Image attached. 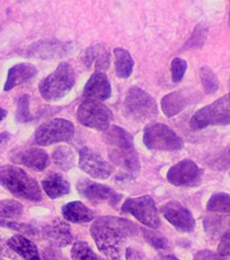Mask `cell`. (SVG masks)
Returning a JSON list of instances; mask_svg holds the SVG:
<instances>
[{
    "mask_svg": "<svg viewBox=\"0 0 230 260\" xmlns=\"http://www.w3.org/2000/svg\"><path fill=\"white\" fill-rule=\"evenodd\" d=\"M90 232L98 250L111 260H121L127 242L137 234V228L127 219L104 216L92 223Z\"/></svg>",
    "mask_w": 230,
    "mask_h": 260,
    "instance_id": "6da1fadb",
    "label": "cell"
},
{
    "mask_svg": "<svg viewBox=\"0 0 230 260\" xmlns=\"http://www.w3.org/2000/svg\"><path fill=\"white\" fill-rule=\"evenodd\" d=\"M0 185L16 198L31 202L43 200V194L36 179L20 167L13 165L0 167Z\"/></svg>",
    "mask_w": 230,
    "mask_h": 260,
    "instance_id": "7a4b0ae2",
    "label": "cell"
},
{
    "mask_svg": "<svg viewBox=\"0 0 230 260\" xmlns=\"http://www.w3.org/2000/svg\"><path fill=\"white\" fill-rule=\"evenodd\" d=\"M76 76L71 65L62 62L55 71L47 76L39 85V92L46 101H59L75 86Z\"/></svg>",
    "mask_w": 230,
    "mask_h": 260,
    "instance_id": "3957f363",
    "label": "cell"
},
{
    "mask_svg": "<svg viewBox=\"0 0 230 260\" xmlns=\"http://www.w3.org/2000/svg\"><path fill=\"white\" fill-rule=\"evenodd\" d=\"M125 112L132 120L146 121L157 116L158 105L149 93L138 87H132L126 96Z\"/></svg>",
    "mask_w": 230,
    "mask_h": 260,
    "instance_id": "277c9868",
    "label": "cell"
},
{
    "mask_svg": "<svg viewBox=\"0 0 230 260\" xmlns=\"http://www.w3.org/2000/svg\"><path fill=\"white\" fill-rule=\"evenodd\" d=\"M229 121V95L225 94L207 107L197 111L190 119V127L193 130H202L209 126L228 125Z\"/></svg>",
    "mask_w": 230,
    "mask_h": 260,
    "instance_id": "5b68a950",
    "label": "cell"
},
{
    "mask_svg": "<svg viewBox=\"0 0 230 260\" xmlns=\"http://www.w3.org/2000/svg\"><path fill=\"white\" fill-rule=\"evenodd\" d=\"M143 142L149 150L177 151L184 146L182 138L164 124L155 123L144 130Z\"/></svg>",
    "mask_w": 230,
    "mask_h": 260,
    "instance_id": "8992f818",
    "label": "cell"
},
{
    "mask_svg": "<svg viewBox=\"0 0 230 260\" xmlns=\"http://www.w3.org/2000/svg\"><path fill=\"white\" fill-rule=\"evenodd\" d=\"M77 118L81 125L105 132L110 126L113 115L105 104L100 101L88 99L79 105Z\"/></svg>",
    "mask_w": 230,
    "mask_h": 260,
    "instance_id": "52a82bcc",
    "label": "cell"
},
{
    "mask_svg": "<svg viewBox=\"0 0 230 260\" xmlns=\"http://www.w3.org/2000/svg\"><path fill=\"white\" fill-rule=\"evenodd\" d=\"M75 127L67 119L54 118L40 125L35 133V143L41 146L71 140Z\"/></svg>",
    "mask_w": 230,
    "mask_h": 260,
    "instance_id": "ba28073f",
    "label": "cell"
},
{
    "mask_svg": "<svg viewBox=\"0 0 230 260\" xmlns=\"http://www.w3.org/2000/svg\"><path fill=\"white\" fill-rule=\"evenodd\" d=\"M123 213L134 216L137 220L152 229H157L160 225V219L157 206L154 199L149 195H143L138 198L128 199L122 205Z\"/></svg>",
    "mask_w": 230,
    "mask_h": 260,
    "instance_id": "9c48e42d",
    "label": "cell"
},
{
    "mask_svg": "<svg viewBox=\"0 0 230 260\" xmlns=\"http://www.w3.org/2000/svg\"><path fill=\"white\" fill-rule=\"evenodd\" d=\"M202 175V169L195 161L183 159L169 169L167 179L176 186H195L200 183Z\"/></svg>",
    "mask_w": 230,
    "mask_h": 260,
    "instance_id": "30bf717a",
    "label": "cell"
},
{
    "mask_svg": "<svg viewBox=\"0 0 230 260\" xmlns=\"http://www.w3.org/2000/svg\"><path fill=\"white\" fill-rule=\"evenodd\" d=\"M79 167L90 177L100 180L109 178L113 173V167L109 165V162L106 161L100 154L89 148L80 150Z\"/></svg>",
    "mask_w": 230,
    "mask_h": 260,
    "instance_id": "8fae6325",
    "label": "cell"
},
{
    "mask_svg": "<svg viewBox=\"0 0 230 260\" xmlns=\"http://www.w3.org/2000/svg\"><path fill=\"white\" fill-rule=\"evenodd\" d=\"M163 217L173 225L176 230L189 233L193 232L196 228V220L191 213L180 203L172 201L164 204L161 207Z\"/></svg>",
    "mask_w": 230,
    "mask_h": 260,
    "instance_id": "7c38bea8",
    "label": "cell"
},
{
    "mask_svg": "<svg viewBox=\"0 0 230 260\" xmlns=\"http://www.w3.org/2000/svg\"><path fill=\"white\" fill-rule=\"evenodd\" d=\"M80 195L90 200L109 203L112 207H116L120 202L121 195L114 192L108 185L93 182L89 179H82L77 184Z\"/></svg>",
    "mask_w": 230,
    "mask_h": 260,
    "instance_id": "4fadbf2b",
    "label": "cell"
},
{
    "mask_svg": "<svg viewBox=\"0 0 230 260\" xmlns=\"http://www.w3.org/2000/svg\"><path fill=\"white\" fill-rule=\"evenodd\" d=\"M11 160L15 164H21L30 169L43 172L49 165V155L46 151L38 148H29L26 150L18 151L11 156Z\"/></svg>",
    "mask_w": 230,
    "mask_h": 260,
    "instance_id": "5bb4252c",
    "label": "cell"
},
{
    "mask_svg": "<svg viewBox=\"0 0 230 260\" xmlns=\"http://www.w3.org/2000/svg\"><path fill=\"white\" fill-rule=\"evenodd\" d=\"M84 94L95 101H105L111 95V85L108 77L102 72H95L85 86Z\"/></svg>",
    "mask_w": 230,
    "mask_h": 260,
    "instance_id": "9a60e30c",
    "label": "cell"
},
{
    "mask_svg": "<svg viewBox=\"0 0 230 260\" xmlns=\"http://www.w3.org/2000/svg\"><path fill=\"white\" fill-rule=\"evenodd\" d=\"M193 96L189 91L179 90L173 91L163 96L161 100V108L167 117H173L185 110L193 102Z\"/></svg>",
    "mask_w": 230,
    "mask_h": 260,
    "instance_id": "2e32d148",
    "label": "cell"
},
{
    "mask_svg": "<svg viewBox=\"0 0 230 260\" xmlns=\"http://www.w3.org/2000/svg\"><path fill=\"white\" fill-rule=\"evenodd\" d=\"M82 62L88 69L94 68L96 72L106 71L110 64V53L104 45L96 44L89 47L82 55Z\"/></svg>",
    "mask_w": 230,
    "mask_h": 260,
    "instance_id": "e0dca14e",
    "label": "cell"
},
{
    "mask_svg": "<svg viewBox=\"0 0 230 260\" xmlns=\"http://www.w3.org/2000/svg\"><path fill=\"white\" fill-rule=\"evenodd\" d=\"M37 68L30 63H20L12 67L8 73L7 81L4 87L5 91H9L14 87H18L37 75Z\"/></svg>",
    "mask_w": 230,
    "mask_h": 260,
    "instance_id": "ac0fdd59",
    "label": "cell"
},
{
    "mask_svg": "<svg viewBox=\"0 0 230 260\" xmlns=\"http://www.w3.org/2000/svg\"><path fill=\"white\" fill-rule=\"evenodd\" d=\"M44 234L49 241L59 247L67 246L72 242V235L68 224L61 220H54L46 225Z\"/></svg>",
    "mask_w": 230,
    "mask_h": 260,
    "instance_id": "d6986e66",
    "label": "cell"
},
{
    "mask_svg": "<svg viewBox=\"0 0 230 260\" xmlns=\"http://www.w3.org/2000/svg\"><path fill=\"white\" fill-rule=\"evenodd\" d=\"M63 217L73 223H86L94 220L95 214L81 202H70L62 208Z\"/></svg>",
    "mask_w": 230,
    "mask_h": 260,
    "instance_id": "ffe728a7",
    "label": "cell"
},
{
    "mask_svg": "<svg viewBox=\"0 0 230 260\" xmlns=\"http://www.w3.org/2000/svg\"><path fill=\"white\" fill-rule=\"evenodd\" d=\"M7 245L25 260H40L37 246L27 238L24 237V235H13V237L8 240Z\"/></svg>",
    "mask_w": 230,
    "mask_h": 260,
    "instance_id": "44dd1931",
    "label": "cell"
},
{
    "mask_svg": "<svg viewBox=\"0 0 230 260\" xmlns=\"http://www.w3.org/2000/svg\"><path fill=\"white\" fill-rule=\"evenodd\" d=\"M44 191L50 199L54 200L69 193L70 184L61 174H50L43 180Z\"/></svg>",
    "mask_w": 230,
    "mask_h": 260,
    "instance_id": "7402d4cb",
    "label": "cell"
},
{
    "mask_svg": "<svg viewBox=\"0 0 230 260\" xmlns=\"http://www.w3.org/2000/svg\"><path fill=\"white\" fill-rule=\"evenodd\" d=\"M104 139L114 149L130 150L134 149L133 137L127 130L119 126H111L105 130Z\"/></svg>",
    "mask_w": 230,
    "mask_h": 260,
    "instance_id": "603a6c76",
    "label": "cell"
},
{
    "mask_svg": "<svg viewBox=\"0 0 230 260\" xmlns=\"http://www.w3.org/2000/svg\"><path fill=\"white\" fill-rule=\"evenodd\" d=\"M67 52V46L61 43H37L32 45L29 50V56H36L40 59L61 58Z\"/></svg>",
    "mask_w": 230,
    "mask_h": 260,
    "instance_id": "cb8c5ba5",
    "label": "cell"
},
{
    "mask_svg": "<svg viewBox=\"0 0 230 260\" xmlns=\"http://www.w3.org/2000/svg\"><path fill=\"white\" fill-rule=\"evenodd\" d=\"M109 158L113 164L125 168L130 173H137L139 170V159L134 149H112L109 152Z\"/></svg>",
    "mask_w": 230,
    "mask_h": 260,
    "instance_id": "d4e9b609",
    "label": "cell"
},
{
    "mask_svg": "<svg viewBox=\"0 0 230 260\" xmlns=\"http://www.w3.org/2000/svg\"><path fill=\"white\" fill-rule=\"evenodd\" d=\"M114 54V68L116 74L120 78H128L132 74L134 68V61L130 52L123 48H116L113 50Z\"/></svg>",
    "mask_w": 230,
    "mask_h": 260,
    "instance_id": "484cf974",
    "label": "cell"
},
{
    "mask_svg": "<svg viewBox=\"0 0 230 260\" xmlns=\"http://www.w3.org/2000/svg\"><path fill=\"white\" fill-rule=\"evenodd\" d=\"M52 158L57 167L67 172V170L75 166L76 152L69 148V146L62 145L53 151Z\"/></svg>",
    "mask_w": 230,
    "mask_h": 260,
    "instance_id": "4316f807",
    "label": "cell"
},
{
    "mask_svg": "<svg viewBox=\"0 0 230 260\" xmlns=\"http://www.w3.org/2000/svg\"><path fill=\"white\" fill-rule=\"evenodd\" d=\"M207 209L212 213L228 214L230 211V197L227 193H216L212 195L207 204Z\"/></svg>",
    "mask_w": 230,
    "mask_h": 260,
    "instance_id": "83f0119b",
    "label": "cell"
},
{
    "mask_svg": "<svg viewBox=\"0 0 230 260\" xmlns=\"http://www.w3.org/2000/svg\"><path fill=\"white\" fill-rule=\"evenodd\" d=\"M24 207L18 201L3 200L0 201V217L7 219L20 218L23 215Z\"/></svg>",
    "mask_w": 230,
    "mask_h": 260,
    "instance_id": "f1b7e54d",
    "label": "cell"
},
{
    "mask_svg": "<svg viewBox=\"0 0 230 260\" xmlns=\"http://www.w3.org/2000/svg\"><path fill=\"white\" fill-rule=\"evenodd\" d=\"M200 78H201V83L204 88L205 93L211 94L218 90V87H219L218 78L215 75V73L213 72L209 67H205L204 65V67L200 69Z\"/></svg>",
    "mask_w": 230,
    "mask_h": 260,
    "instance_id": "f546056e",
    "label": "cell"
},
{
    "mask_svg": "<svg viewBox=\"0 0 230 260\" xmlns=\"http://www.w3.org/2000/svg\"><path fill=\"white\" fill-rule=\"evenodd\" d=\"M70 254L72 260H97V256L87 242H76Z\"/></svg>",
    "mask_w": 230,
    "mask_h": 260,
    "instance_id": "4dcf8cb0",
    "label": "cell"
},
{
    "mask_svg": "<svg viewBox=\"0 0 230 260\" xmlns=\"http://www.w3.org/2000/svg\"><path fill=\"white\" fill-rule=\"evenodd\" d=\"M16 121L19 123H28L32 119L29 112V96L28 94L22 95L18 101V111H16Z\"/></svg>",
    "mask_w": 230,
    "mask_h": 260,
    "instance_id": "1f68e13d",
    "label": "cell"
},
{
    "mask_svg": "<svg viewBox=\"0 0 230 260\" xmlns=\"http://www.w3.org/2000/svg\"><path fill=\"white\" fill-rule=\"evenodd\" d=\"M143 235L145 240L148 242L151 246L158 248V249H167L169 248V242L168 240L161 235L160 233L154 232L147 229H142Z\"/></svg>",
    "mask_w": 230,
    "mask_h": 260,
    "instance_id": "d6a6232c",
    "label": "cell"
},
{
    "mask_svg": "<svg viewBox=\"0 0 230 260\" xmlns=\"http://www.w3.org/2000/svg\"><path fill=\"white\" fill-rule=\"evenodd\" d=\"M187 70V62L180 58L173 59L171 63V74L174 83H180L185 76Z\"/></svg>",
    "mask_w": 230,
    "mask_h": 260,
    "instance_id": "836d02e7",
    "label": "cell"
},
{
    "mask_svg": "<svg viewBox=\"0 0 230 260\" xmlns=\"http://www.w3.org/2000/svg\"><path fill=\"white\" fill-rule=\"evenodd\" d=\"M205 38H207V29L202 25H198L196 27L190 39L186 43L185 48H200L204 44Z\"/></svg>",
    "mask_w": 230,
    "mask_h": 260,
    "instance_id": "e575fe53",
    "label": "cell"
},
{
    "mask_svg": "<svg viewBox=\"0 0 230 260\" xmlns=\"http://www.w3.org/2000/svg\"><path fill=\"white\" fill-rule=\"evenodd\" d=\"M229 231H227L223 238L220 240V243L218 245V255L221 257H228L229 251H230V238H229Z\"/></svg>",
    "mask_w": 230,
    "mask_h": 260,
    "instance_id": "d590c367",
    "label": "cell"
},
{
    "mask_svg": "<svg viewBox=\"0 0 230 260\" xmlns=\"http://www.w3.org/2000/svg\"><path fill=\"white\" fill-rule=\"evenodd\" d=\"M195 260H227L218 254L213 253L211 250H200L195 256Z\"/></svg>",
    "mask_w": 230,
    "mask_h": 260,
    "instance_id": "8d00e7d4",
    "label": "cell"
},
{
    "mask_svg": "<svg viewBox=\"0 0 230 260\" xmlns=\"http://www.w3.org/2000/svg\"><path fill=\"white\" fill-rule=\"evenodd\" d=\"M126 257L128 260H143V257L141 255V253L137 250H134L132 248H128L127 249V254Z\"/></svg>",
    "mask_w": 230,
    "mask_h": 260,
    "instance_id": "74e56055",
    "label": "cell"
},
{
    "mask_svg": "<svg viewBox=\"0 0 230 260\" xmlns=\"http://www.w3.org/2000/svg\"><path fill=\"white\" fill-rule=\"evenodd\" d=\"M157 260H179L173 255H167V256H159Z\"/></svg>",
    "mask_w": 230,
    "mask_h": 260,
    "instance_id": "f35d334b",
    "label": "cell"
},
{
    "mask_svg": "<svg viewBox=\"0 0 230 260\" xmlns=\"http://www.w3.org/2000/svg\"><path fill=\"white\" fill-rule=\"evenodd\" d=\"M7 111L6 110H4V109H2V108H0V123H2V121H3V119L7 116Z\"/></svg>",
    "mask_w": 230,
    "mask_h": 260,
    "instance_id": "ab89813d",
    "label": "cell"
},
{
    "mask_svg": "<svg viewBox=\"0 0 230 260\" xmlns=\"http://www.w3.org/2000/svg\"><path fill=\"white\" fill-rule=\"evenodd\" d=\"M7 139H8V134H6V133L0 134V144L5 142Z\"/></svg>",
    "mask_w": 230,
    "mask_h": 260,
    "instance_id": "60d3db41",
    "label": "cell"
},
{
    "mask_svg": "<svg viewBox=\"0 0 230 260\" xmlns=\"http://www.w3.org/2000/svg\"><path fill=\"white\" fill-rule=\"evenodd\" d=\"M10 225L11 223H8V222H6V221H4V220H2V219H0V226H2V225Z\"/></svg>",
    "mask_w": 230,
    "mask_h": 260,
    "instance_id": "b9f144b4",
    "label": "cell"
}]
</instances>
